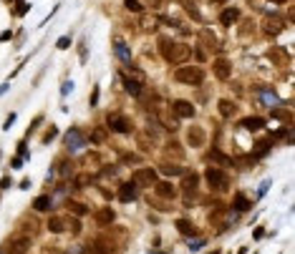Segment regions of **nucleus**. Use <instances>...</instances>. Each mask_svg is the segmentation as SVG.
Instances as JSON below:
<instances>
[{
    "label": "nucleus",
    "instance_id": "1",
    "mask_svg": "<svg viewBox=\"0 0 295 254\" xmlns=\"http://www.w3.org/2000/svg\"><path fill=\"white\" fill-rule=\"evenodd\" d=\"M174 78H177L179 83H187V86H199V83L204 81V73H202V68L182 66V68L174 71Z\"/></svg>",
    "mask_w": 295,
    "mask_h": 254
},
{
    "label": "nucleus",
    "instance_id": "2",
    "mask_svg": "<svg viewBox=\"0 0 295 254\" xmlns=\"http://www.w3.org/2000/svg\"><path fill=\"white\" fill-rule=\"evenodd\" d=\"M106 123H109V129L116 131V134H131V129H134L131 121L126 119V116H121V113H109Z\"/></svg>",
    "mask_w": 295,
    "mask_h": 254
},
{
    "label": "nucleus",
    "instance_id": "3",
    "mask_svg": "<svg viewBox=\"0 0 295 254\" xmlns=\"http://www.w3.org/2000/svg\"><path fill=\"white\" fill-rule=\"evenodd\" d=\"M189 56H192V48H189V45H184V43H172L169 53H166L164 58L169 60V63H174V66H177V63H184V60H187Z\"/></svg>",
    "mask_w": 295,
    "mask_h": 254
},
{
    "label": "nucleus",
    "instance_id": "4",
    "mask_svg": "<svg viewBox=\"0 0 295 254\" xmlns=\"http://www.w3.org/2000/svg\"><path fill=\"white\" fill-rule=\"evenodd\" d=\"M131 184H136V186H154V184H157V169H149V166L136 169Z\"/></svg>",
    "mask_w": 295,
    "mask_h": 254
},
{
    "label": "nucleus",
    "instance_id": "5",
    "mask_svg": "<svg viewBox=\"0 0 295 254\" xmlns=\"http://www.w3.org/2000/svg\"><path fill=\"white\" fill-rule=\"evenodd\" d=\"M197 186H199V176L197 174H182V194H184V199L187 201H192L195 199V194H197Z\"/></svg>",
    "mask_w": 295,
    "mask_h": 254
},
{
    "label": "nucleus",
    "instance_id": "6",
    "mask_svg": "<svg viewBox=\"0 0 295 254\" xmlns=\"http://www.w3.org/2000/svg\"><path fill=\"white\" fill-rule=\"evenodd\" d=\"M94 252L96 254H119V244L114 242V239H106V237H96L91 242Z\"/></svg>",
    "mask_w": 295,
    "mask_h": 254
},
{
    "label": "nucleus",
    "instance_id": "7",
    "mask_svg": "<svg viewBox=\"0 0 295 254\" xmlns=\"http://www.w3.org/2000/svg\"><path fill=\"white\" fill-rule=\"evenodd\" d=\"M31 249V237H25V234H16L8 242V254H25Z\"/></svg>",
    "mask_w": 295,
    "mask_h": 254
},
{
    "label": "nucleus",
    "instance_id": "8",
    "mask_svg": "<svg viewBox=\"0 0 295 254\" xmlns=\"http://www.w3.org/2000/svg\"><path fill=\"white\" fill-rule=\"evenodd\" d=\"M285 30V23L280 20L278 15H267L265 20H262V33L265 35H280Z\"/></svg>",
    "mask_w": 295,
    "mask_h": 254
},
{
    "label": "nucleus",
    "instance_id": "9",
    "mask_svg": "<svg viewBox=\"0 0 295 254\" xmlns=\"http://www.w3.org/2000/svg\"><path fill=\"white\" fill-rule=\"evenodd\" d=\"M207 181H210V186L212 189H227V176H225V171L222 169H207Z\"/></svg>",
    "mask_w": 295,
    "mask_h": 254
},
{
    "label": "nucleus",
    "instance_id": "10",
    "mask_svg": "<svg viewBox=\"0 0 295 254\" xmlns=\"http://www.w3.org/2000/svg\"><path fill=\"white\" fill-rule=\"evenodd\" d=\"M212 71H214V75H217L220 81H227L229 75H232V66H229L227 58H217V60L212 63Z\"/></svg>",
    "mask_w": 295,
    "mask_h": 254
},
{
    "label": "nucleus",
    "instance_id": "11",
    "mask_svg": "<svg viewBox=\"0 0 295 254\" xmlns=\"http://www.w3.org/2000/svg\"><path fill=\"white\" fill-rule=\"evenodd\" d=\"M172 113L177 119H192V116H195V106H192L189 101H174Z\"/></svg>",
    "mask_w": 295,
    "mask_h": 254
},
{
    "label": "nucleus",
    "instance_id": "12",
    "mask_svg": "<svg viewBox=\"0 0 295 254\" xmlns=\"http://www.w3.org/2000/svg\"><path fill=\"white\" fill-rule=\"evenodd\" d=\"M114 219H116V211H114V209H109V207H104V209H96V214H94V222H96V224H101V226H109V224H114Z\"/></svg>",
    "mask_w": 295,
    "mask_h": 254
},
{
    "label": "nucleus",
    "instance_id": "13",
    "mask_svg": "<svg viewBox=\"0 0 295 254\" xmlns=\"http://www.w3.org/2000/svg\"><path fill=\"white\" fill-rule=\"evenodd\" d=\"M187 141H189V146H202L204 141H207L204 129H199V126H192V129H187Z\"/></svg>",
    "mask_w": 295,
    "mask_h": 254
},
{
    "label": "nucleus",
    "instance_id": "14",
    "mask_svg": "<svg viewBox=\"0 0 295 254\" xmlns=\"http://www.w3.org/2000/svg\"><path fill=\"white\" fill-rule=\"evenodd\" d=\"M240 129H245V131H260V129H265V119H260V116L242 119L240 121Z\"/></svg>",
    "mask_w": 295,
    "mask_h": 254
},
{
    "label": "nucleus",
    "instance_id": "15",
    "mask_svg": "<svg viewBox=\"0 0 295 254\" xmlns=\"http://www.w3.org/2000/svg\"><path fill=\"white\" fill-rule=\"evenodd\" d=\"M136 199V184H121L119 186V201H126V204H129V201H134Z\"/></svg>",
    "mask_w": 295,
    "mask_h": 254
},
{
    "label": "nucleus",
    "instance_id": "16",
    "mask_svg": "<svg viewBox=\"0 0 295 254\" xmlns=\"http://www.w3.org/2000/svg\"><path fill=\"white\" fill-rule=\"evenodd\" d=\"M139 25H142V30L154 33V30L159 28V18H157V15H147V13H142V18H139Z\"/></svg>",
    "mask_w": 295,
    "mask_h": 254
},
{
    "label": "nucleus",
    "instance_id": "17",
    "mask_svg": "<svg viewBox=\"0 0 295 254\" xmlns=\"http://www.w3.org/2000/svg\"><path fill=\"white\" fill-rule=\"evenodd\" d=\"M144 134H147V136L151 138V141H157V138H159V136L164 134V126H162L159 121L149 119V121H147V131H144Z\"/></svg>",
    "mask_w": 295,
    "mask_h": 254
},
{
    "label": "nucleus",
    "instance_id": "18",
    "mask_svg": "<svg viewBox=\"0 0 295 254\" xmlns=\"http://www.w3.org/2000/svg\"><path fill=\"white\" fill-rule=\"evenodd\" d=\"M240 20V10L237 8H225L222 13H220V23L222 25H232V23H237Z\"/></svg>",
    "mask_w": 295,
    "mask_h": 254
},
{
    "label": "nucleus",
    "instance_id": "19",
    "mask_svg": "<svg viewBox=\"0 0 295 254\" xmlns=\"http://www.w3.org/2000/svg\"><path fill=\"white\" fill-rule=\"evenodd\" d=\"M66 146H68L71 151H76V149H81V146H83V136L79 134V129L68 131V136H66Z\"/></svg>",
    "mask_w": 295,
    "mask_h": 254
},
{
    "label": "nucleus",
    "instance_id": "20",
    "mask_svg": "<svg viewBox=\"0 0 295 254\" xmlns=\"http://www.w3.org/2000/svg\"><path fill=\"white\" fill-rule=\"evenodd\" d=\"M157 196H162V199H174L177 196V189L169 181H159L157 184Z\"/></svg>",
    "mask_w": 295,
    "mask_h": 254
},
{
    "label": "nucleus",
    "instance_id": "21",
    "mask_svg": "<svg viewBox=\"0 0 295 254\" xmlns=\"http://www.w3.org/2000/svg\"><path fill=\"white\" fill-rule=\"evenodd\" d=\"M197 38H199V41H202L204 45H207L210 50H217V48H220V43H217V38H214L210 30H199V33H197Z\"/></svg>",
    "mask_w": 295,
    "mask_h": 254
},
{
    "label": "nucleus",
    "instance_id": "22",
    "mask_svg": "<svg viewBox=\"0 0 295 254\" xmlns=\"http://www.w3.org/2000/svg\"><path fill=\"white\" fill-rule=\"evenodd\" d=\"M273 138H275V136H265L262 141L255 144V156H265L267 151H270V146H273Z\"/></svg>",
    "mask_w": 295,
    "mask_h": 254
},
{
    "label": "nucleus",
    "instance_id": "23",
    "mask_svg": "<svg viewBox=\"0 0 295 254\" xmlns=\"http://www.w3.org/2000/svg\"><path fill=\"white\" fill-rule=\"evenodd\" d=\"M48 229L53 232V234L66 232V219H63V217H50V219H48Z\"/></svg>",
    "mask_w": 295,
    "mask_h": 254
},
{
    "label": "nucleus",
    "instance_id": "24",
    "mask_svg": "<svg viewBox=\"0 0 295 254\" xmlns=\"http://www.w3.org/2000/svg\"><path fill=\"white\" fill-rule=\"evenodd\" d=\"M217 108H220V113H222L225 119H232L235 116V104H232V101H227V98H222L220 104H217Z\"/></svg>",
    "mask_w": 295,
    "mask_h": 254
},
{
    "label": "nucleus",
    "instance_id": "25",
    "mask_svg": "<svg viewBox=\"0 0 295 254\" xmlns=\"http://www.w3.org/2000/svg\"><path fill=\"white\" fill-rule=\"evenodd\" d=\"M177 229H179V234H184V237H192L197 232L195 224H192L189 219H177Z\"/></svg>",
    "mask_w": 295,
    "mask_h": 254
},
{
    "label": "nucleus",
    "instance_id": "26",
    "mask_svg": "<svg viewBox=\"0 0 295 254\" xmlns=\"http://www.w3.org/2000/svg\"><path fill=\"white\" fill-rule=\"evenodd\" d=\"M166 154L177 156V159H184V149L179 146V141H174V138H172V141H166Z\"/></svg>",
    "mask_w": 295,
    "mask_h": 254
},
{
    "label": "nucleus",
    "instance_id": "27",
    "mask_svg": "<svg viewBox=\"0 0 295 254\" xmlns=\"http://www.w3.org/2000/svg\"><path fill=\"white\" fill-rule=\"evenodd\" d=\"M124 86H126V91H129L131 96H142V91H144V88H142V83H139V81H134V78H124Z\"/></svg>",
    "mask_w": 295,
    "mask_h": 254
},
{
    "label": "nucleus",
    "instance_id": "28",
    "mask_svg": "<svg viewBox=\"0 0 295 254\" xmlns=\"http://www.w3.org/2000/svg\"><path fill=\"white\" fill-rule=\"evenodd\" d=\"M159 171H162V174H166V176H174V174L179 176V174H184V169H179L177 164H169V161H164L162 166H159Z\"/></svg>",
    "mask_w": 295,
    "mask_h": 254
},
{
    "label": "nucleus",
    "instance_id": "29",
    "mask_svg": "<svg viewBox=\"0 0 295 254\" xmlns=\"http://www.w3.org/2000/svg\"><path fill=\"white\" fill-rule=\"evenodd\" d=\"M267 56H270V60H275L278 66H285V63H288V53H285V50H280V48H278V50L273 48Z\"/></svg>",
    "mask_w": 295,
    "mask_h": 254
},
{
    "label": "nucleus",
    "instance_id": "30",
    "mask_svg": "<svg viewBox=\"0 0 295 254\" xmlns=\"http://www.w3.org/2000/svg\"><path fill=\"white\" fill-rule=\"evenodd\" d=\"M68 209H71V214H76V217H83V214H88V207L81 204V201H68Z\"/></svg>",
    "mask_w": 295,
    "mask_h": 254
},
{
    "label": "nucleus",
    "instance_id": "31",
    "mask_svg": "<svg viewBox=\"0 0 295 254\" xmlns=\"http://www.w3.org/2000/svg\"><path fill=\"white\" fill-rule=\"evenodd\" d=\"M114 50H116V56L121 58V60H129L131 58V53H129V48H126L121 41H114Z\"/></svg>",
    "mask_w": 295,
    "mask_h": 254
},
{
    "label": "nucleus",
    "instance_id": "32",
    "mask_svg": "<svg viewBox=\"0 0 295 254\" xmlns=\"http://www.w3.org/2000/svg\"><path fill=\"white\" fill-rule=\"evenodd\" d=\"M207 159H210V161H214V164H222V166H229V164H232V161H229L225 154H220V151H210Z\"/></svg>",
    "mask_w": 295,
    "mask_h": 254
},
{
    "label": "nucleus",
    "instance_id": "33",
    "mask_svg": "<svg viewBox=\"0 0 295 254\" xmlns=\"http://www.w3.org/2000/svg\"><path fill=\"white\" fill-rule=\"evenodd\" d=\"M33 209H35V211H48V209H50V196H38V199L33 201Z\"/></svg>",
    "mask_w": 295,
    "mask_h": 254
},
{
    "label": "nucleus",
    "instance_id": "34",
    "mask_svg": "<svg viewBox=\"0 0 295 254\" xmlns=\"http://www.w3.org/2000/svg\"><path fill=\"white\" fill-rule=\"evenodd\" d=\"M232 207H235V211H247V209H250V201L242 196V194H237L235 201H232Z\"/></svg>",
    "mask_w": 295,
    "mask_h": 254
},
{
    "label": "nucleus",
    "instance_id": "35",
    "mask_svg": "<svg viewBox=\"0 0 295 254\" xmlns=\"http://www.w3.org/2000/svg\"><path fill=\"white\" fill-rule=\"evenodd\" d=\"M88 138H91L94 144H104V141H106V131H104V129H94Z\"/></svg>",
    "mask_w": 295,
    "mask_h": 254
},
{
    "label": "nucleus",
    "instance_id": "36",
    "mask_svg": "<svg viewBox=\"0 0 295 254\" xmlns=\"http://www.w3.org/2000/svg\"><path fill=\"white\" fill-rule=\"evenodd\" d=\"M136 141L144 146V151H151V146H154V141H151V138H149L147 134H136Z\"/></svg>",
    "mask_w": 295,
    "mask_h": 254
},
{
    "label": "nucleus",
    "instance_id": "37",
    "mask_svg": "<svg viewBox=\"0 0 295 254\" xmlns=\"http://www.w3.org/2000/svg\"><path fill=\"white\" fill-rule=\"evenodd\" d=\"M126 10H131V13H142L144 8H142V3H139V0H126Z\"/></svg>",
    "mask_w": 295,
    "mask_h": 254
},
{
    "label": "nucleus",
    "instance_id": "38",
    "mask_svg": "<svg viewBox=\"0 0 295 254\" xmlns=\"http://www.w3.org/2000/svg\"><path fill=\"white\" fill-rule=\"evenodd\" d=\"M172 43H174V41H169V38H159V45H162L159 50H162V56H166V53H169Z\"/></svg>",
    "mask_w": 295,
    "mask_h": 254
},
{
    "label": "nucleus",
    "instance_id": "39",
    "mask_svg": "<svg viewBox=\"0 0 295 254\" xmlns=\"http://www.w3.org/2000/svg\"><path fill=\"white\" fill-rule=\"evenodd\" d=\"M66 226H68L73 234H79V232H81V222H79V219H66Z\"/></svg>",
    "mask_w": 295,
    "mask_h": 254
},
{
    "label": "nucleus",
    "instance_id": "40",
    "mask_svg": "<svg viewBox=\"0 0 295 254\" xmlns=\"http://www.w3.org/2000/svg\"><path fill=\"white\" fill-rule=\"evenodd\" d=\"M273 119H280V121H290V113H288V111H280V108H273Z\"/></svg>",
    "mask_w": 295,
    "mask_h": 254
},
{
    "label": "nucleus",
    "instance_id": "41",
    "mask_svg": "<svg viewBox=\"0 0 295 254\" xmlns=\"http://www.w3.org/2000/svg\"><path fill=\"white\" fill-rule=\"evenodd\" d=\"M83 166H98V156H96V154H86Z\"/></svg>",
    "mask_w": 295,
    "mask_h": 254
},
{
    "label": "nucleus",
    "instance_id": "42",
    "mask_svg": "<svg viewBox=\"0 0 295 254\" xmlns=\"http://www.w3.org/2000/svg\"><path fill=\"white\" fill-rule=\"evenodd\" d=\"M58 166H61V169H58V174H61V176H68V174H71V169H73L68 161H61Z\"/></svg>",
    "mask_w": 295,
    "mask_h": 254
},
{
    "label": "nucleus",
    "instance_id": "43",
    "mask_svg": "<svg viewBox=\"0 0 295 254\" xmlns=\"http://www.w3.org/2000/svg\"><path fill=\"white\" fill-rule=\"evenodd\" d=\"M94 179L91 176H79V179H76V186H86V184H91Z\"/></svg>",
    "mask_w": 295,
    "mask_h": 254
},
{
    "label": "nucleus",
    "instance_id": "44",
    "mask_svg": "<svg viewBox=\"0 0 295 254\" xmlns=\"http://www.w3.org/2000/svg\"><path fill=\"white\" fill-rule=\"evenodd\" d=\"M53 136H56V129H50V131L43 136V144H50V141H53Z\"/></svg>",
    "mask_w": 295,
    "mask_h": 254
},
{
    "label": "nucleus",
    "instance_id": "45",
    "mask_svg": "<svg viewBox=\"0 0 295 254\" xmlns=\"http://www.w3.org/2000/svg\"><path fill=\"white\" fill-rule=\"evenodd\" d=\"M116 174V166H104V176H114Z\"/></svg>",
    "mask_w": 295,
    "mask_h": 254
},
{
    "label": "nucleus",
    "instance_id": "46",
    "mask_svg": "<svg viewBox=\"0 0 295 254\" xmlns=\"http://www.w3.org/2000/svg\"><path fill=\"white\" fill-rule=\"evenodd\" d=\"M68 43H71L68 38H61V41H58V48H61V50H63V48H68Z\"/></svg>",
    "mask_w": 295,
    "mask_h": 254
},
{
    "label": "nucleus",
    "instance_id": "47",
    "mask_svg": "<svg viewBox=\"0 0 295 254\" xmlns=\"http://www.w3.org/2000/svg\"><path fill=\"white\" fill-rule=\"evenodd\" d=\"M195 56H197V60H207V53H204V50H195Z\"/></svg>",
    "mask_w": 295,
    "mask_h": 254
},
{
    "label": "nucleus",
    "instance_id": "48",
    "mask_svg": "<svg viewBox=\"0 0 295 254\" xmlns=\"http://www.w3.org/2000/svg\"><path fill=\"white\" fill-rule=\"evenodd\" d=\"M96 101H98V88H94V93H91V106H96Z\"/></svg>",
    "mask_w": 295,
    "mask_h": 254
},
{
    "label": "nucleus",
    "instance_id": "49",
    "mask_svg": "<svg viewBox=\"0 0 295 254\" xmlns=\"http://www.w3.org/2000/svg\"><path fill=\"white\" fill-rule=\"evenodd\" d=\"M13 121H16V113H10V116H8V121H5V129H10V123Z\"/></svg>",
    "mask_w": 295,
    "mask_h": 254
},
{
    "label": "nucleus",
    "instance_id": "50",
    "mask_svg": "<svg viewBox=\"0 0 295 254\" xmlns=\"http://www.w3.org/2000/svg\"><path fill=\"white\" fill-rule=\"evenodd\" d=\"M212 5H222V3H227V0H210Z\"/></svg>",
    "mask_w": 295,
    "mask_h": 254
},
{
    "label": "nucleus",
    "instance_id": "51",
    "mask_svg": "<svg viewBox=\"0 0 295 254\" xmlns=\"http://www.w3.org/2000/svg\"><path fill=\"white\" fill-rule=\"evenodd\" d=\"M273 3H288V0H273Z\"/></svg>",
    "mask_w": 295,
    "mask_h": 254
},
{
    "label": "nucleus",
    "instance_id": "52",
    "mask_svg": "<svg viewBox=\"0 0 295 254\" xmlns=\"http://www.w3.org/2000/svg\"><path fill=\"white\" fill-rule=\"evenodd\" d=\"M212 254H217V252H212Z\"/></svg>",
    "mask_w": 295,
    "mask_h": 254
},
{
    "label": "nucleus",
    "instance_id": "53",
    "mask_svg": "<svg viewBox=\"0 0 295 254\" xmlns=\"http://www.w3.org/2000/svg\"><path fill=\"white\" fill-rule=\"evenodd\" d=\"M139 3H142V0H139Z\"/></svg>",
    "mask_w": 295,
    "mask_h": 254
}]
</instances>
